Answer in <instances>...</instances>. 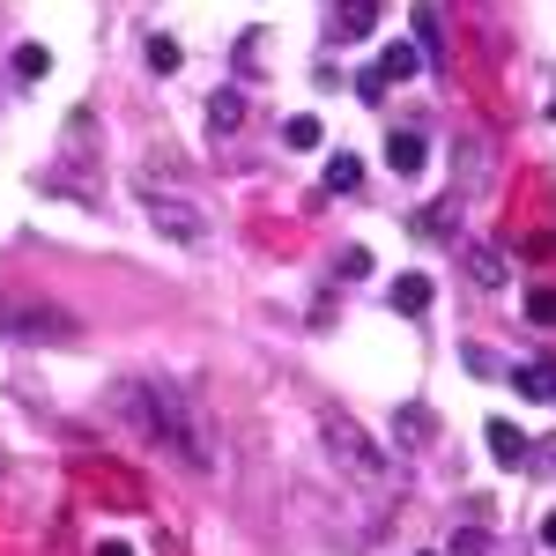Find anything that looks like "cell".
Returning a JSON list of instances; mask_svg holds the SVG:
<instances>
[{
    "instance_id": "obj_23",
    "label": "cell",
    "mask_w": 556,
    "mask_h": 556,
    "mask_svg": "<svg viewBox=\"0 0 556 556\" xmlns=\"http://www.w3.org/2000/svg\"><path fill=\"white\" fill-rule=\"evenodd\" d=\"M386 89H393V83H386L379 67H371V75H356V97H364V104H386Z\"/></svg>"
},
{
    "instance_id": "obj_28",
    "label": "cell",
    "mask_w": 556,
    "mask_h": 556,
    "mask_svg": "<svg viewBox=\"0 0 556 556\" xmlns=\"http://www.w3.org/2000/svg\"><path fill=\"white\" fill-rule=\"evenodd\" d=\"M424 556H430V549H424Z\"/></svg>"
},
{
    "instance_id": "obj_6",
    "label": "cell",
    "mask_w": 556,
    "mask_h": 556,
    "mask_svg": "<svg viewBox=\"0 0 556 556\" xmlns=\"http://www.w3.org/2000/svg\"><path fill=\"white\" fill-rule=\"evenodd\" d=\"M460 267H468V282H475V290H505V275H513V267H505V253H497V245H482V238H468Z\"/></svg>"
},
{
    "instance_id": "obj_20",
    "label": "cell",
    "mask_w": 556,
    "mask_h": 556,
    "mask_svg": "<svg viewBox=\"0 0 556 556\" xmlns=\"http://www.w3.org/2000/svg\"><path fill=\"white\" fill-rule=\"evenodd\" d=\"M527 319H534V327H556V290H534V298H527Z\"/></svg>"
},
{
    "instance_id": "obj_14",
    "label": "cell",
    "mask_w": 556,
    "mask_h": 556,
    "mask_svg": "<svg viewBox=\"0 0 556 556\" xmlns=\"http://www.w3.org/2000/svg\"><path fill=\"white\" fill-rule=\"evenodd\" d=\"M513 386L527 393V401H556V356H549V364H527V371H513Z\"/></svg>"
},
{
    "instance_id": "obj_9",
    "label": "cell",
    "mask_w": 556,
    "mask_h": 556,
    "mask_svg": "<svg viewBox=\"0 0 556 556\" xmlns=\"http://www.w3.org/2000/svg\"><path fill=\"white\" fill-rule=\"evenodd\" d=\"M371 30H379V0H342V8H334V38L342 45L371 38Z\"/></svg>"
},
{
    "instance_id": "obj_3",
    "label": "cell",
    "mask_w": 556,
    "mask_h": 556,
    "mask_svg": "<svg viewBox=\"0 0 556 556\" xmlns=\"http://www.w3.org/2000/svg\"><path fill=\"white\" fill-rule=\"evenodd\" d=\"M0 334H15V342H75L83 327H75V312H60V304H0Z\"/></svg>"
},
{
    "instance_id": "obj_8",
    "label": "cell",
    "mask_w": 556,
    "mask_h": 556,
    "mask_svg": "<svg viewBox=\"0 0 556 556\" xmlns=\"http://www.w3.org/2000/svg\"><path fill=\"white\" fill-rule=\"evenodd\" d=\"M482 438H490V460H497V468H519V460L534 453V445H527V430H519L513 416H490V430H482Z\"/></svg>"
},
{
    "instance_id": "obj_19",
    "label": "cell",
    "mask_w": 556,
    "mask_h": 556,
    "mask_svg": "<svg viewBox=\"0 0 556 556\" xmlns=\"http://www.w3.org/2000/svg\"><path fill=\"white\" fill-rule=\"evenodd\" d=\"M178 60H186V52H178V38H164V30H156V38H149V67H156V75H178Z\"/></svg>"
},
{
    "instance_id": "obj_26",
    "label": "cell",
    "mask_w": 556,
    "mask_h": 556,
    "mask_svg": "<svg viewBox=\"0 0 556 556\" xmlns=\"http://www.w3.org/2000/svg\"><path fill=\"white\" fill-rule=\"evenodd\" d=\"M542 542H549V549H556V513H549V519H542Z\"/></svg>"
},
{
    "instance_id": "obj_7",
    "label": "cell",
    "mask_w": 556,
    "mask_h": 556,
    "mask_svg": "<svg viewBox=\"0 0 556 556\" xmlns=\"http://www.w3.org/2000/svg\"><path fill=\"white\" fill-rule=\"evenodd\" d=\"M386 164H393L401 178H416V172L430 164V141H424L416 127H393V134H386Z\"/></svg>"
},
{
    "instance_id": "obj_11",
    "label": "cell",
    "mask_w": 556,
    "mask_h": 556,
    "mask_svg": "<svg viewBox=\"0 0 556 556\" xmlns=\"http://www.w3.org/2000/svg\"><path fill=\"white\" fill-rule=\"evenodd\" d=\"M430 60H424V45H386L379 52V75L386 83H408V75H424Z\"/></svg>"
},
{
    "instance_id": "obj_27",
    "label": "cell",
    "mask_w": 556,
    "mask_h": 556,
    "mask_svg": "<svg viewBox=\"0 0 556 556\" xmlns=\"http://www.w3.org/2000/svg\"><path fill=\"white\" fill-rule=\"evenodd\" d=\"M549 119H556V89H549Z\"/></svg>"
},
{
    "instance_id": "obj_18",
    "label": "cell",
    "mask_w": 556,
    "mask_h": 556,
    "mask_svg": "<svg viewBox=\"0 0 556 556\" xmlns=\"http://www.w3.org/2000/svg\"><path fill=\"white\" fill-rule=\"evenodd\" d=\"M416 45H424V60H438V52H445V38H438V8H416Z\"/></svg>"
},
{
    "instance_id": "obj_12",
    "label": "cell",
    "mask_w": 556,
    "mask_h": 556,
    "mask_svg": "<svg viewBox=\"0 0 556 556\" xmlns=\"http://www.w3.org/2000/svg\"><path fill=\"white\" fill-rule=\"evenodd\" d=\"M393 312L424 319V312H430V275H393Z\"/></svg>"
},
{
    "instance_id": "obj_24",
    "label": "cell",
    "mask_w": 556,
    "mask_h": 556,
    "mask_svg": "<svg viewBox=\"0 0 556 556\" xmlns=\"http://www.w3.org/2000/svg\"><path fill=\"white\" fill-rule=\"evenodd\" d=\"M527 460H534V468H556V438H542V445H534Z\"/></svg>"
},
{
    "instance_id": "obj_16",
    "label": "cell",
    "mask_w": 556,
    "mask_h": 556,
    "mask_svg": "<svg viewBox=\"0 0 556 556\" xmlns=\"http://www.w3.org/2000/svg\"><path fill=\"white\" fill-rule=\"evenodd\" d=\"M45 75H52V52H45L38 38L15 45V83H45Z\"/></svg>"
},
{
    "instance_id": "obj_4",
    "label": "cell",
    "mask_w": 556,
    "mask_h": 556,
    "mask_svg": "<svg viewBox=\"0 0 556 556\" xmlns=\"http://www.w3.org/2000/svg\"><path fill=\"white\" fill-rule=\"evenodd\" d=\"M141 208H149V230H156V238H172L186 253L208 245V215L193 208V201H178V193H141Z\"/></svg>"
},
{
    "instance_id": "obj_25",
    "label": "cell",
    "mask_w": 556,
    "mask_h": 556,
    "mask_svg": "<svg viewBox=\"0 0 556 556\" xmlns=\"http://www.w3.org/2000/svg\"><path fill=\"white\" fill-rule=\"evenodd\" d=\"M97 556H134V549L127 542H97Z\"/></svg>"
},
{
    "instance_id": "obj_17",
    "label": "cell",
    "mask_w": 556,
    "mask_h": 556,
    "mask_svg": "<svg viewBox=\"0 0 556 556\" xmlns=\"http://www.w3.org/2000/svg\"><path fill=\"white\" fill-rule=\"evenodd\" d=\"M319 119H312V112H298V119H290V127H282V149H319Z\"/></svg>"
},
{
    "instance_id": "obj_10",
    "label": "cell",
    "mask_w": 556,
    "mask_h": 556,
    "mask_svg": "<svg viewBox=\"0 0 556 556\" xmlns=\"http://www.w3.org/2000/svg\"><path fill=\"white\" fill-rule=\"evenodd\" d=\"M238 127H245V89H215V97H208V134H215V141H230Z\"/></svg>"
},
{
    "instance_id": "obj_1",
    "label": "cell",
    "mask_w": 556,
    "mask_h": 556,
    "mask_svg": "<svg viewBox=\"0 0 556 556\" xmlns=\"http://www.w3.org/2000/svg\"><path fill=\"white\" fill-rule=\"evenodd\" d=\"M112 408L127 416L149 445H164V460H178L186 475H208L215 468V445H208V424L193 416V401L164 379H127L112 386Z\"/></svg>"
},
{
    "instance_id": "obj_22",
    "label": "cell",
    "mask_w": 556,
    "mask_h": 556,
    "mask_svg": "<svg viewBox=\"0 0 556 556\" xmlns=\"http://www.w3.org/2000/svg\"><path fill=\"white\" fill-rule=\"evenodd\" d=\"M364 275H371V253H364V245H349V253H342V282H364Z\"/></svg>"
},
{
    "instance_id": "obj_21",
    "label": "cell",
    "mask_w": 556,
    "mask_h": 556,
    "mask_svg": "<svg viewBox=\"0 0 556 556\" xmlns=\"http://www.w3.org/2000/svg\"><path fill=\"white\" fill-rule=\"evenodd\" d=\"M445 556H490V542H482V534H475V527H460V534H453V542H445Z\"/></svg>"
},
{
    "instance_id": "obj_15",
    "label": "cell",
    "mask_w": 556,
    "mask_h": 556,
    "mask_svg": "<svg viewBox=\"0 0 556 556\" xmlns=\"http://www.w3.org/2000/svg\"><path fill=\"white\" fill-rule=\"evenodd\" d=\"M393 438H401V445H430V438H438L430 408H401V416H393Z\"/></svg>"
},
{
    "instance_id": "obj_2",
    "label": "cell",
    "mask_w": 556,
    "mask_h": 556,
    "mask_svg": "<svg viewBox=\"0 0 556 556\" xmlns=\"http://www.w3.org/2000/svg\"><path fill=\"white\" fill-rule=\"evenodd\" d=\"M319 445L342 460L349 482H364V490H379V482H386V453L364 438V424H356V416H319Z\"/></svg>"
},
{
    "instance_id": "obj_5",
    "label": "cell",
    "mask_w": 556,
    "mask_h": 556,
    "mask_svg": "<svg viewBox=\"0 0 556 556\" xmlns=\"http://www.w3.org/2000/svg\"><path fill=\"white\" fill-rule=\"evenodd\" d=\"M490 172H497L490 134H482V127H460V141H453V178H460V193H482V186H490Z\"/></svg>"
},
{
    "instance_id": "obj_13",
    "label": "cell",
    "mask_w": 556,
    "mask_h": 556,
    "mask_svg": "<svg viewBox=\"0 0 556 556\" xmlns=\"http://www.w3.org/2000/svg\"><path fill=\"white\" fill-rule=\"evenodd\" d=\"M319 186H327V193H356V186H364V156L334 149V156H327V178H319Z\"/></svg>"
}]
</instances>
